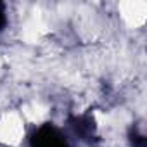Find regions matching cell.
<instances>
[{"label":"cell","mask_w":147,"mask_h":147,"mask_svg":"<svg viewBox=\"0 0 147 147\" xmlns=\"http://www.w3.org/2000/svg\"><path fill=\"white\" fill-rule=\"evenodd\" d=\"M26 137V119L18 109H7L0 114V144L19 147Z\"/></svg>","instance_id":"6da1fadb"},{"label":"cell","mask_w":147,"mask_h":147,"mask_svg":"<svg viewBox=\"0 0 147 147\" xmlns=\"http://www.w3.org/2000/svg\"><path fill=\"white\" fill-rule=\"evenodd\" d=\"M118 16L130 30H138L147 19V4L144 0H128L118 4Z\"/></svg>","instance_id":"7a4b0ae2"}]
</instances>
